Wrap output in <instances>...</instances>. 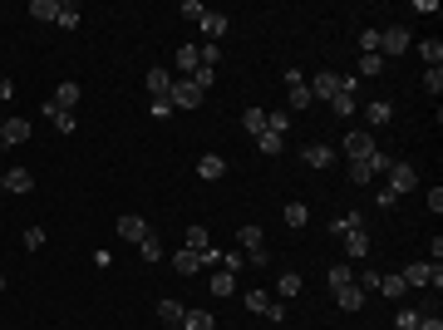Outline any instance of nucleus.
Instances as JSON below:
<instances>
[{"label":"nucleus","instance_id":"f257e3e1","mask_svg":"<svg viewBox=\"0 0 443 330\" xmlns=\"http://www.w3.org/2000/svg\"><path fill=\"white\" fill-rule=\"evenodd\" d=\"M414 188H419V168H414V163H389V193L404 198V193H414Z\"/></svg>","mask_w":443,"mask_h":330},{"label":"nucleus","instance_id":"f03ea898","mask_svg":"<svg viewBox=\"0 0 443 330\" xmlns=\"http://www.w3.org/2000/svg\"><path fill=\"white\" fill-rule=\"evenodd\" d=\"M340 148H345V158H350V163H364V158L374 153V133L355 128V133H345V143H340Z\"/></svg>","mask_w":443,"mask_h":330},{"label":"nucleus","instance_id":"7ed1b4c3","mask_svg":"<svg viewBox=\"0 0 443 330\" xmlns=\"http://www.w3.org/2000/svg\"><path fill=\"white\" fill-rule=\"evenodd\" d=\"M404 50H409V30H404V25L379 30V55H404Z\"/></svg>","mask_w":443,"mask_h":330},{"label":"nucleus","instance_id":"20e7f679","mask_svg":"<svg viewBox=\"0 0 443 330\" xmlns=\"http://www.w3.org/2000/svg\"><path fill=\"white\" fill-rule=\"evenodd\" d=\"M168 104H173V109H197V104H202V94L192 89V79H173V94H168Z\"/></svg>","mask_w":443,"mask_h":330},{"label":"nucleus","instance_id":"39448f33","mask_svg":"<svg viewBox=\"0 0 443 330\" xmlns=\"http://www.w3.org/2000/svg\"><path fill=\"white\" fill-rule=\"evenodd\" d=\"M286 94H291V109H306V104H311V89H306V74H301L296 64L286 69Z\"/></svg>","mask_w":443,"mask_h":330},{"label":"nucleus","instance_id":"423d86ee","mask_svg":"<svg viewBox=\"0 0 443 330\" xmlns=\"http://www.w3.org/2000/svg\"><path fill=\"white\" fill-rule=\"evenodd\" d=\"M197 64H202L197 45H183V50L173 55V69H178V79H192V74H197Z\"/></svg>","mask_w":443,"mask_h":330},{"label":"nucleus","instance_id":"0eeeda50","mask_svg":"<svg viewBox=\"0 0 443 330\" xmlns=\"http://www.w3.org/2000/svg\"><path fill=\"white\" fill-rule=\"evenodd\" d=\"M173 79H178L173 69L153 64V69H148V89H153V99H168V94H173Z\"/></svg>","mask_w":443,"mask_h":330},{"label":"nucleus","instance_id":"6e6552de","mask_svg":"<svg viewBox=\"0 0 443 330\" xmlns=\"http://www.w3.org/2000/svg\"><path fill=\"white\" fill-rule=\"evenodd\" d=\"M30 188H35V173H30V168H5V193L25 198Z\"/></svg>","mask_w":443,"mask_h":330},{"label":"nucleus","instance_id":"1a4fd4ad","mask_svg":"<svg viewBox=\"0 0 443 330\" xmlns=\"http://www.w3.org/2000/svg\"><path fill=\"white\" fill-rule=\"evenodd\" d=\"M222 173H226V158H222V153H202V158H197V178H202V183H217Z\"/></svg>","mask_w":443,"mask_h":330},{"label":"nucleus","instance_id":"9d476101","mask_svg":"<svg viewBox=\"0 0 443 330\" xmlns=\"http://www.w3.org/2000/svg\"><path fill=\"white\" fill-rule=\"evenodd\" d=\"M118 237H123V241H143V237H148V222L138 217V212H123V217H118Z\"/></svg>","mask_w":443,"mask_h":330},{"label":"nucleus","instance_id":"9b49d317","mask_svg":"<svg viewBox=\"0 0 443 330\" xmlns=\"http://www.w3.org/2000/svg\"><path fill=\"white\" fill-rule=\"evenodd\" d=\"M50 104H54V109H64V113H74V109H79V84H74V79H64V84L54 89V99H50Z\"/></svg>","mask_w":443,"mask_h":330},{"label":"nucleus","instance_id":"f8f14e48","mask_svg":"<svg viewBox=\"0 0 443 330\" xmlns=\"http://www.w3.org/2000/svg\"><path fill=\"white\" fill-rule=\"evenodd\" d=\"M40 113H45V118H50V123H54V128H59V133H74V128H79V118H74V113L54 109V104H50V99H45V104H40Z\"/></svg>","mask_w":443,"mask_h":330},{"label":"nucleus","instance_id":"ddd939ff","mask_svg":"<svg viewBox=\"0 0 443 330\" xmlns=\"http://www.w3.org/2000/svg\"><path fill=\"white\" fill-rule=\"evenodd\" d=\"M399 276H404V286H414V291H429V261H414V266H404Z\"/></svg>","mask_w":443,"mask_h":330},{"label":"nucleus","instance_id":"4468645a","mask_svg":"<svg viewBox=\"0 0 443 330\" xmlns=\"http://www.w3.org/2000/svg\"><path fill=\"white\" fill-rule=\"evenodd\" d=\"M311 168H330V158H335V148L330 143H306V153H301Z\"/></svg>","mask_w":443,"mask_h":330},{"label":"nucleus","instance_id":"2eb2a0df","mask_svg":"<svg viewBox=\"0 0 443 330\" xmlns=\"http://www.w3.org/2000/svg\"><path fill=\"white\" fill-rule=\"evenodd\" d=\"M197 25H202V30H207V45H217L222 35H226V15H217V10H207V15H202V20H197Z\"/></svg>","mask_w":443,"mask_h":330},{"label":"nucleus","instance_id":"dca6fc26","mask_svg":"<svg viewBox=\"0 0 443 330\" xmlns=\"http://www.w3.org/2000/svg\"><path fill=\"white\" fill-rule=\"evenodd\" d=\"M0 138H5V143H25V138H30V123H25V118H5V123H0Z\"/></svg>","mask_w":443,"mask_h":330},{"label":"nucleus","instance_id":"f3484780","mask_svg":"<svg viewBox=\"0 0 443 330\" xmlns=\"http://www.w3.org/2000/svg\"><path fill=\"white\" fill-rule=\"evenodd\" d=\"M345 251H350L355 261H364V256H369V232H364V227L350 232V237H345Z\"/></svg>","mask_w":443,"mask_h":330},{"label":"nucleus","instance_id":"a211bd4d","mask_svg":"<svg viewBox=\"0 0 443 330\" xmlns=\"http://www.w3.org/2000/svg\"><path fill=\"white\" fill-rule=\"evenodd\" d=\"M158 316H163V326H183V316H188V311H183V301L163 296V301H158Z\"/></svg>","mask_w":443,"mask_h":330},{"label":"nucleus","instance_id":"6ab92c4d","mask_svg":"<svg viewBox=\"0 0 443 330\" xmlns=\"http://www.w3.org/2000/svg\"><path fill=\"white\" fill-rule=\"evenodd\" d=\"M281 217H286V227H296V232H301V227L311 222V207H306V203H286V207H281Z\"/></svg>","mask_w":443,"mask_h":330},{"label":"nucleus","instance_id":"aec40b11","mask_svg":"<svg viewBox=\"0 0 443 330\" xmlns=\"http://www.w3.org/2000/svg\"><path fill=\"white\" fill-rule=\"evenodd\" d=\"M389 118H394V109H389V104H384V99H374V104H369V109H364V123H369V128H384V123H389Z\"/></svg>","mask_w":443,"mask_h":330},{"label":"nucleus","instance_id":"412c9836","mask_svg":"<svg viewBox=\"0 0 443 330\" xmlns=\"http://www.w3.org/2000/svg\"><path fill=\"white\" fill-rule=\"evenodd\" d=\"M197 266H202L197 251H178V256H173V271H178V276H197Z\"/></svg>","mask_w":443,"mask_h":330},{"label":"nucleus","instance_id":"4be33fe9","mask_svg":"<svg viewBox=\"0 0 443 330\" xmlns=\"http://www.w3.org/2000/svg\"><path fill=\"white\" fill-rule=\"evenodd\" d=\"M183 330H217V316H212V311H188V316H183Z\"/></svg>","mask_w":443,"mask_h":330},{"label":"nucleus","instance_id":"5701e85b","mask_svg":"<svg viewBox=\"0 0 443 330\" xmlns=\"http://www.w3.org/2000/svg\"><path fill=\"white\" fill-rule=\"evenodd\" d=\"M419 55H424V64H429V69H443V40H424V45H419Z\"/></svg>","mask_w":443,"mask_h":330},{"label":"nucleus","instance_id":"b1692460","mask_svg":"<svg viewBox=\"0 0 443 330\" xmlns=\"http://www.w3.org/2000/svg\"><path fill=\"white\" fill-rule=\"evenodd\" d=\"M59 5L64 0H30V15L35 20H59Z\"/></svg>","mask_w":443,"mask_h":330},{"label":"nucleus","instance_id":"393cba45","mask_svg":"<svg viewBox=\"0 0 443 330\" xmlns=\"http://www.w3.org/2000/svg\"><path fill=\"white\" fill-rule=\"evenodd\" d=\"M276 296H301V271H281V281H276Z\"/></svg>","mask_w":443,"mask_h":330},{"label":"nucleus","instance_id":"a878e982","mask_svg":"<svg viewBox=\"0 0 443 330\" xmlns=\"http://www.w3.org/2000/svg\"><path fill=\"white\" fill-rule=\"evenodd\" d=\"M335 301H340V311H359V306H364V291H359V286H340Z\"/></svg>","mask_w":443,"mask_h":330},{"label":"nucleus","instance_id":"bb28decb","mask_svg":"<svg viewBox=\"0 0 443 330\" xmlns=\"http://www.w3.org/2000/svg\"><path fill=\"white\" fill-rule=\"evenodd\" d=\"M241 128L261 138V133H266V109H246V113H241Z\"/></svg>","mask_w":443,"mask_h":330},{"label":"nucleus","instance_id":"cd10ccee","mask_svg":"<svg viewBox=\"0 0 443 330\" xmlns=\"http://www.w3.org/2000/svg\"><path fill=\"white\" fill-rule=\"evenodd\" d=\"M236 241H241L246 251H261V227H256V222H246V227L236 232Z\"/></svg>","mask_w":443,"mask_h":330},{"label":"nucleus","instance_id":"c85d7f7f","mask_svg":"<svg viewBox=\"0 0 443 330\" xmlns=\"http://www.w3.org/2000/svg\"><path fill=\"white\" fill-rule=\"evenodd\" d=\"M379 291H384V296L394 301V296H404L409 286H404V276H399V271H389V276H379Z\"/></svg>","mask_w":443,"mask_h":330},{"label":"nucleus","instance_id":"c756f323","mask_svg":"<svg viewBox=\"0 0 443 330\" xmlns=\"http://www.w3.org/2000/svg\"><path fill=\"white\" fill-rule=\"evenodd\" d=\"M359 227H364V217H359V212H350V217H335V222H330L335 237H350V232H359Z\"/></svg>","mask_w":443,"mask_h":330},{"label":"nucleus","instance_id":"7c9ffc66","mask_svg":"<svg viewBox=\"0 0 443 330\" xmlns=\"http://www.w3.org/2000/svg\"><path fill=\"white\" fill-rule=\"evenodd\" d=\"M212 296H236V276H231V271H217V276H212Z\"/></svg>","mask_w":443,"mask_h":330},{"label":"nucleus","instance_id":"2f4dec72","mask_svg":"<svg viewBox=\"0 0 443 330\" xmlns=\"http://www.w3.org/2000/svg\"><path fill=\"white\" fill-rule=\"evenodd\" d=\"M212 84H217V69H207V64H197V74H192V89H197V94H207Z\"/></svg>","mask_w":443,"mask_h":330},{"label":"nucleus","instance_id":"473e14b6","mask_svg":"<svg viewBox=\"0 0 443 330\" xmlns=\"http://www.w3.org/2000/svg\"><path fill=\"white\" fill-rule=\"evenodd\" d=\"M256 148H261L266 158H276V153L286 148V138H281V133H261V138H256Z\"/></svg>","mask_w":443,"mask_h":330},{"label":"nucleus","instance_id":"72a5a7b5","mask_svg":"<svg viewBox=\"0 0 443 330\" xmlns=\"http://www.w3.org/2000/svg\"><path fill=\"white\" fill-rule=\"evenodd\" d=\"M138 256H143V261H158V256H163V241H158V237L148 232V237L138 241Z\"/></svg>","mask_w":443,"mask_h":330},{"label":"nucleus","instance_id":"f704fd0d","mask_svg":"<svg viewBox=\"0 0 443 330\" xmlns=\"http://www.w3.org/2000/svg\"><path fill=\"white\" fill-rule=\"evenodd\" d=\"M246 311H251V316H266V311H271V296H266V291H246Z\"/></svg>","mask_w":443,"mask_h":330},{"label":"nucleus","instance_id":"c9c22d12","mask_svg":"<svg viewBox=\"0 0 443 330\" xmlns=\"http://www.w3.org/2000/svg\"><path fill=\"white\" fill-rule=\"evenodd\" d=\"M286 128H291V113H286V109L266 113V133H281V138H286Z\"/></svg>","mask_w":443,"mask_h":330},{"label":"nucleus","instance_id":"e433bc0d","mask_svg":"<svg viewBox=\"0 0 443 330\" xmlns=\"http://www.w3.org/2000/svg\"><path fill=\"white\" fill-rule=\"evenodd\" d=\"M54 25H64V30H79V5H69V0H64V5H59V20H54Z\"/></svg>","mask_w":443,"mask_h":330},{"label":"nucleus","instance_id":"4c0bfd02","mask_svg":"<svg viewBox=\"0 0 443 330\" xmlns=\"http://www.w3.org/2000/svg\"><path fill=\"white\" fill-rule=\"evenodd\" d=\"M379 69H384V55H359V74L364 79H374Z\"/></svg>","mask_w":443,"mask_h":330},{"label":"nucleus","instance_id":"58836bf2","mask_svg":"<svg viewBox=\"0 0 443 330\" xmlns=\"http://www.w3.org/2000/svg\"><path fill=\"white\" fill-rule=\"evenodd\" d=\"M389 163H394V158H389V153H379V148H374V153L364 158V168H369V178H374V173H389Z\"/></svg>","mask_w":443,"mask_h":330},{"label":"nucleus","instance_id":"ea45409f","mask_svg":"<svg viewBox=\"0 0 443 330\" xmlns=\"http://www.w3.org/2000/svg\"><path fill=\"white\" fill-rule=\"evenodd\" d=\"M188 251H207V227H188Z\"/></svg>","mask_w":443,"mask_h":330},{"label":"nucleus","instance_id":"a19ab883","mask_svg":"<svg viewBox=\"0 0 443 330\" xmlns=\"http://www.w3.org/2000/svg\"><path fill=\"white\" fill-rule=\"evenodd\" d=\"M330 286H335V291H340V286H355V271H350L345 261H340V266H330Z\"/></svg>","mask_w":443,"mask_h":330},{"label":"nucleus","instance_id":"79ce46f5","mask_svg":"<svg viewBox=\"0 0 443 330\" xmlns=\"http://www.w3.org/2000/svg\"><path fill=\"white\" fill-rule=\"evenodd\" d=\"M330 109H335V118H350V113H355V94H335Z\"/></svg>","mask_w":443,"mask_h":330},{"label":"nucleus","instance_id":"37998d69","mask_svg":"<svg viewBox=\"0 0 443 330\" xmlns=\"http://www.w3.org/2000/svg\"><path fill=\"white\" fill-rule=\"evenodd\" d=\"M359 50L364 55H379V30H359Z\"/></svg>","mask_w":443,"mask_h":330},{"label":"nucleus","instance_id":"c03bdc74","mask_svg":"<svg viewBox=\"0 0 443 330\" xmlns=\"http://www.w3.org/2000/svg\"><path fill=\"white\" fill-rule=\"evenodd\" d=\"M202 15H207L202 0H183V20H202Z\"/></svg>","mask_w":443,"mask_h":330},{"label":"nucleus","instance_id":"a18cd8bd","mask_svg":"<svg viewBox=\"0 0 443 330\" xmlns=\"http://www.w3.org/2000/svg\"><path fill=\"white\" fill-rule=\"evenodd\" d=\"M359 291H379V271H374V266L359 271Z\"/></svg>","mask_w":443,"mask_h":330},{"label":"nucleus","instance_id":"49530a36","mask_svg":"<svg viewBox=\"0 0 443 330\" xmlns=\"http://www.w3.org/2000/svg\"><path fill=\"white\" fill-rule=\"evenodd\" d=\"M424 89H429V94H443V69H429V74H424Z\"/></svg>","mask_w":443,"mask_h":330},{"label":"nucleus","instance_id":"de8ad7c7","mask_svg":"<svg viewBox=\"0 0 443 330\" xmlns=\"http://www.w3.org/2000/svg\"><path fill=\"white\" fill-rule=\"evenodd\" d=\"M350 183L364 188V183H369V168H364V163H350Z\"/></svg>","mask_w":443,"mask_h":330},{"label":"nucleus","instance_id":"09e8293b","mask_svg":"<svg viewBox=\"0 0 443 330\" xmlns=\"http://www.w3.org/2000/svg\"><path fill=\"white\" fill-rule=\"evenodd\" d=\"M25 246L40 251V246H45V227H30V232H25Z\"/></svg>","mask_w":443,"mask_h":330},{"label":"nucleus","instance_id":"8fccbe9b","mask_svg":"<svg viewBox=\"0 0 443 330\" xmlns=\"http://www.w3.org/2000/svg\"><path fill=\"white\" fill-rule=\"evenodd\" d=\"M241 261H246L241 251H222V271H231V276H236V266H241Z\"/></svg>","mask_w":443,"mask_h":330},{"label":"nucleus","instance_id":"3c124183","mask_svg":"<svg viewBox=\"0 0 443 330\" xmlns=\"http://www.w3.org/2000/svg\"><path fill=\"white\" fill-rule=\"evenodd\" d=\"M197 55H202V64H207V69H217V59H222V50H217V45H202Z\"/></svg>","mask_w":443,"mask_h":330},{"label":"nucleus","instance_id":"603ef678","mask_svg":"<svg viewBox=\"0 0 443 330\" xmlns=\"http://www.w3.org/2000/svg\"><path fill=\"white\" fill-rule=\"evenodd\" d=\"M419 321H424L419 311H399V330H419Z\"/></svg>","mask_w":443,"mask_h":330},{"label":"nucleus","instance_id":"864d4df0","mask_svg":"<svg viewBox=\"0 0 443 330\" xmlns=\"http://www.w3.org/2000/svg\"><path fill=\"white\" fill-rule=\"evenodd\" d=\"M173 113H178V109H173L168 99H153V118H173Z\"/></svg>","mask_w":443,"mask_h":330},{"label":"nucleus","instance_id":"5fc2aeb1","mask_svg":"<svg viewBox=\"0 0 443 330\" xmlns=\"http://www.w3.org/2000/svg\"><path fill=\"white\" fill-rule=\"evenodd\" d=\"M429 286H434V291H443V266H439V261H429Z\"/></svg>","mask_w":443,"mask_h":330},{"label":"nucleus","instance_id":"6e6d98bb","mask_svg":"<svg viewBox=\"0 0 443 330\" xmlns=\"http://www.w3.org/2000/svg\"><path fill=\"white\" fill-rule=\"evenodd\" d=\"M266 321H271V326H281V321H286V306H281V301H271V311H266Z\"/></svg>","mask_w":443,"mask_h":330},{"label":"nucleus","instance_id":"4d7b16f0","mask_svg":"<svg viewBox=\"0 0 443 330\" xmlns=\"http://www.w3.org/2000/svg\"><path fill=\"white\" fill-rule=\"evenodd\" d=\"M419 330H443V321H439V316H424V321H419Z\"/></svg>","mask_w":443,"mask_h":330},{"label":"nucleus","instance_id":"13d9d810","mask_svg":"<svg viewBox=\"0 0 443 330\" xmlns=\"http://www.w3.org/2000/svg\"><path fill=\"white\" fill-rule=\"evenodd\" d=\"M0 188H5V173H0Z\"/></svg>","mask_w":443,"mask_h":330},{"label":"nucleus","instance_id":"bf43d9fd","mask_svg":"<svg viewBox=\"0 0 443 330\" xmlns=\"http://www.w3.org/2000/svg\"><path fill=\"white\" fill-rule=\"evenodd\" d=\"M0 291H5V276H0Z\"/></svg>","mask_w":443,"mask_h":330},{"label":"nucleus","instance_id":"052dcab7","mask_svg":"<svg viewBox=\"0 0 443 330\" xmlns=\"http://www.w3.org/2000/svg\"><path fill=\"white\" fill-rule=\"evenodd\" d=\"M168 330H183V326H168Z\"/></svg>","mask_w":443,"mask_h":330},{"label":"nucleus","instance_id":"680f3d73","mask_svg":"<svg viewBox=\"0 0 443 330\" xmlns=\"http://www.w3.org/2000/svg\"><path fill=\"white\" fill-rule=\"evenodd\" d=\"M0 148H5V138H0Z\"/></svg>","mask_w":443,"mask_h":330},{"label":"nucleus","instance_id":"e2e57ef3","mask_svg":"<svg viewBox=\"0 0 443 330\" xmlns=\"http://www.w3.org/2000/svg\"><path fill=\"white\" fill-rule=\"evenodd\" d=\"M0 79H5V74H0Z\"/></svg>","mask_w":443,"mask_h":330}]
</instances>
